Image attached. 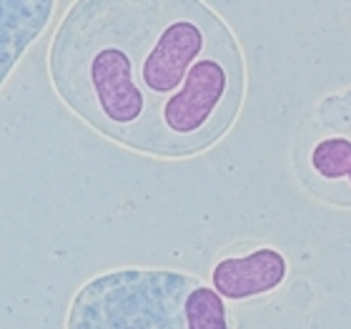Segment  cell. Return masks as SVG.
Wrapping results in <instances>:
<instances>
[{"label": "cell", "instance_id": "6da1fadb", "mask_svg": "<svg viewBox=\"0 0 351 329\" xmlns=\"http://www.w3.org/2000/svg\"><path fill=\"white\" fill-rule=\"evenodd\" d=\"M48 66L86 124L151 156L206 151L243 98L234 33L201 0H75Z\"/></svg>", "mask_w": 351, "mask_h": 329}, {"label": "cell", "instance_id": "7a4b0ae2", "mask_svg": "<svg viewBox=\"0 0 351 329\" xmlns=\"http://www.w3.org/2000/svg\"><path fill=\"white\" fill-rule=\"evenodd\" d=\"M201 284L181 271L125 269L93 279L75 294L73 329H189L186 299Z\"/></svg>", "mask_w": 351, "mask_h": 329}, {"label": "cell", "instance_id": "3957f363", "mask_svg": "<svg viewBox=\"0 0 351 329\" xmlns=\"http://www.w3.org/2000/svg\"><path fill=\"white\" fill-rule=\"evenodd\" d=\"M293 163L314 196L351 206V91L326 95L301 124Z\"/></svg>", "mask_w": 351, "mask_h": 329}, {"label": "cell", "instance_id": "277c9868", "mask_svg": "<svg viewBox=\"0 0 351 329\" xmlns=\"http://www.w3.org/2000/svg\"><path fill=\"white\" fill-rule=\"evenodd\" d=\"M289 264L276 249H256L246 256L221 259L211 271V282L228 302H246L269 294L286 282Z\"/></svg>", "mask_w": 351, "mask_h": 329}, {"label": "cell", "instance_id": "5b68a950", "mask_svg": "<svg viewBox=\"0 0 351 329\" xmlns=\"http://www.w3.org/2000/svg\"><path fill=\"white\" fill-rule=\"evenodd\" d=\"M56 0H3V30H0V60L3 81L18 63L21 53L43 30Z\"/></svg>", "mask_w": 351, "mask_h": 329}, {"label": "cell", "instance_id": "8992f818", "mask_svg": "<svg viewBox=\"0 0 351 329\" xmlns=\"http://www.w3.org/2000/svg\"><path fill=\"white\" fill-rule=\"evenodd\" d=\"M186 327L189 329H226L228 315L223 297L216 286L196 284L186 299Z\"/></svg>", "mask_w": 351, "mask_h": 329}]
</instances>
